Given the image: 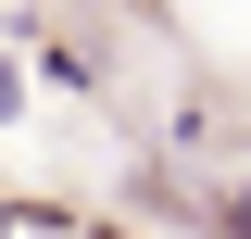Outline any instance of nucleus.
Here are the masks:
<instances>
[{"label":"nucleus","instance_id":"f257e3e1","mask_svg":"<svg viewBox=\"0 0 251 239\" xmlns=\"http://www.w3.org/2000/svg\"><path fill=\"white\" fill-rule=\"evenodd\" d=\"M226 239H251V189H239V202H226Z\"/></svg>","mask_w":251,"mask_h":239},{"label":"nucleus","instance_id":"f03ea898","mask_svg":"<svg viewBox=\"0 0 251 239\" xmlns=\"http://www.w3.org/2000/svg\"><path fill=\"white\" fill-rule=\"evenodd\" d=\"M0 114H13V76H0Z\"/></svg>","mask_w":251,"mask_h":239}]
</instances>
